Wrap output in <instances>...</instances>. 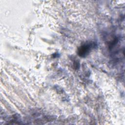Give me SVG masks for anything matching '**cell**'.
Returning <instances> with one entry per match:
<instances>
[{
    "instance_id": "obj_1",
    "label": "cell",
    "mask_w": 125,
    "mask_h": 125,
    "mask_svg": "<svg viewBox=\"0 0 125 125\" xmlns=\"http://www.w3.org/2000/svg\"><path fill=\"white\" fill-rule=\"evenodd\" d=\"M93 47L92 43H86L81 46L78 50V54L81 57L86 56Z\"/></svg>"
}]
</instances>
